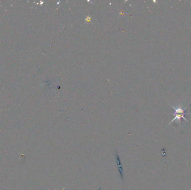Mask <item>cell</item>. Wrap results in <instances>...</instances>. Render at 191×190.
I'll return each mask as SVG.
<instances>
[{
	"instance_id": "6da1fadb",
	"label": "cell",
	"mask_w": 191,
	"mask_h": 190,
	"mask_svg": "<svg viewBox=\"0 0 191 190\" xmlns=\"http://www.w3.org/2000/svg\"><path fill=\"white\" fill-rule=\"evenodd\" d=\"M172 107L174 111V113L173 114V115L174 116V117L172 119V120L168 124L167 127H168L170 124H172L174 121H177L178 122V123H179V124L180 125V122H181V119H183L186 122H188V120L184 117L185 114H188V113L186 112V110L187 109V107L183 108L180 105H178L177 107L172 105Z\"/></svg>"
},
{
	"instance_id": "7a4b0ae2",
	"label": "cell",
	"mask_w": 191,
	"mask_h": 190,
	"mask_svg": "<svg viewBox=\"0 0 191 190\" xmlns=\"http://www.w3.org/2000/svg\"><path fill=\"white\" fill-rule=\"evenodd\" d=\"M116 161H117V167H118V169L119 171V173L120 174L121 177L122 178V179H124V172H123V169L122 167V165H121V161L119 157V156L116 154Z\"/></svg>"
}]
</instances>
